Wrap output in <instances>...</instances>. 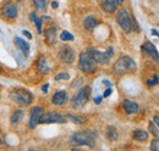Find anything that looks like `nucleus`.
Masks as SVG:
<instances>
[{"instance_id":"f257e3e1","label":"nucleus","mask_w":159,"mask_h":151,"mask_svg":"<svg viewBox=\"0 0 159 151\" xmlns=\"http://www.w3.org/2000/svg\"><path fill=\"white\" fill-rule=\"evenodd\" d=\"M96 139H97V133L91 129L81 131L75 133L70 138V145L72 146H88V148H94L96 146Z\"/></svg>"},{"instance_id":"f03ea898","label":"nucleus","mask_w":159,"mask_h":151,"mask_svg":"<svg viewBox=\"0 0 159 151\" xmlns=\"http://www.w3.org/2000/svg\"><path fill=\"white\" fill-rule=\"evenodd\" d=\"M135 70H136V63L130 56H121L113 66V71L115 75H125Z\"/></svg>"},{"instance_id":"7ed1b4c3","label":"nucleus","mask_w":159,"mask_h":151,"mask_svg":"<svg viewBox=\"0 0 159 151\" xmlns=\"http://www.w3.org/2000/svg\"><path fill=\"white\" fill-rule=\"evenodd\" d=\"M79 67L84 73H93L97 70V62L88 53H81L79 58Z\"/></svg>"},{"instance_id":"20e7f679","label":"nucleus","mask_w":159,"mask_h":151,"mask_svg":"<svg viewBox=\"0 0 159 151\" xmlns=\"http://www.w3.org/2000/svg\"><path fill=\"white\" fill-rule=\"evenodd\" d=\"M89 94H91V88L89 87L81 88L79 92H77V94L71 99V107L72 109H76V110L82 109L87 104V101L89 99Z\"/></svg>"},{"instance_id":"39448f33","label":"nucleus","mask_w":159,"mask_h":151,"mask_svg":"<svg viewBox=\"0 0 159 151\" xmlns=\"http://www.w3.org/2000/svg\"><path fill=\"white\" fill-rule=\"evenodd\" d=\"M10 97L21 106H30L32 100H33V95L31 94L28 90H25V89H16V90H12Z\"/></svg>"},{"instance_id":"423d86ee","label":"nucleus","mask_w":159,"mask_h":151,"mask_svg":"<svg viewBox=\"0 0 159 151\" xmlns=\"http://www.w3.org/2000/svg\"><path fill=\"white\" fill-rule=\"evenodd\" d=\"M116 21H118L119 26L121 27V29L125 33H130L132 31V21H131V17H130L129 12L125 9H121L119 12H118Z\"/></svg>"},{"instance_id":"0eeeda50","label":"nucleus","mask_w":159,"mask_h":151,"mask_svg":"<svg viewBox=\"0 0 159 151\" xmlns=\"http://www.w3.org/2000/svg\"><path fill=\"white\" fill-rule=\"evenodd\" d=\"M44 114V110L40 107V106H36L31 110V114H30V122H28V126L30 128H36L37 124L40 122V118Z\"/></svg>"},{"instance_id":"6e6552de","label":"nucleus","mask_w":159,"mask_h":151,"mask_svg":"<svg viewBox=\"0 0 159 151\" xmlns=\"http://www.w3.org/2000/svg\"><path fill=\"white\" fill-rule=\"evenodd\" d=\"M141 50H142V53H143L144 55L149 56L152 60H154L156 62H159L158 50L156 49V46H154L151 41H146V43H143L142 46H141Z\"/></svg>"},{"instance_id":"1a4fd4ad","label":"nucleus","mask_w":159,"mask_h":151,"mask_svg":"<svg viewBox=\"0 0 159 151\" xmlns=\"http://www.w3.org/2000/svg\"><path fill=\"white\" fill-rule=\"evenodd\" d=\"M66 118L57 112H48L47 114H43L40 118L39 123H65Z\"/></svg>"},{"instance_id":"9d476101","label":"nucleus","mask_w":159,"mask_h":151,"mask_svg":"<svg viewBox=\"0 0 159 151\" xmlns=\"http://www.w3.org/2000/svg\"><path fill=\"white\" fill-rule=\"evenodd\" d=\"M59 58L65 62V63H72L74 62V58H75V51L72 48L65 45L60 49L59 51Z\"/></svg>"},{"instance_id":"9b49d317","label":"nucleus","mask_w":159,"mask_h":151,"mask_svg":"<svg viewBox=\"0 0 159 151\" xmlns=\"http://www.w3.org/2000/svg\"><path fill=\"white\" fill-rule=\"evenodd\" d=\"M1 15L7 19H14L17 17V7L15 4L9 2L1 9Z\"/></svg>"},{"instance_id":"f8f14e48","label":"nucleus","mask_w":159,"mask_h":151,"mask_svg":"<svg viewBox=\"0 0 159 151\" xmlns=\"http://www.w3.org/2000/svg\"><path fill=\"white\" fill-rule=\"evenodd\" d=\"M87 53H88L91 56L96 60V62H97V63L105 65V63H108V62H109V60H110V57L108 56V54H107V53H103V51L96 50V49H89Z\"/></svg>"},{"instance_id":"ddd939ff","label":"nucleus","mask_w":159,"mask_h":151,"mask_svg":"<svg viewBox=\"0 0 159 151\" xmlns=\"http://www.w3.org/2000/svg\"><path fill=\"white\" fill-rule=\"evenodd\" d=\"M119 4H120V0H103L102 1V7H103V10L105 12L113 14L118 9Z\"/></svg>"},{"instance_id":"4468645a","label":"nucleus","mask_w":159,"mask_h":151,"mask_svg":"<svg viewBox=\"0 0 159 151\" xmlns=\"http://www.w3.org/2000/svg\"><path fill=\"white\" fill-rule=\"evenodd\" d=\"M122 107L127 114H132V113H136L139 111V105L135 101L129 100V99H125L122 101Z\"/></svg>"},{"instance_id":"2eb2a0df","label":"nucleus","mask_w":159,"mask_h":151,"mask_svg":"<svg viewBox=\"0 0 159 151\" xmlns=\"http://www.w3.org/2000/svg\"><path fill=\"white\" fill-rule=\"evenodd\" d=\"M66 100H67L66 92L59 90V92H57L55 94L53 95V97H52V104H53V105H57V106H61V105H64V104L66 102Z\"/></svg>"},{"instance_id":"dca6fc26","label":"nucleus","mask_w":159,"mask_h":151,"mask_svg":"<svg viewBox=\"0 0 159 151\" xmlns=\"http://www.w3.org/2000/svg\"><path fill=\"white\" fill-rule=\"evenodd\" d=\"M57 41V28L55 27H49L45 31V43L48 45H53Z\"/></svg>"},{"instance_id":"f3484780","label":"nucleus","mask_w":159,"mask_h":151,"mask_svg":"<svg viewBox=\"0 0 159 151\" xmlns=\"http://www.w3.org/2000/svg\"><path fill=\"white\" fill-rule=\"evenodd\" d=\"M14 41H15L16 46H17L21 51L27 56V55H28V53H30V44H28L26 40H23V39H21V38H19V37L15 38V39H14Z\"/></svg>"},{"instance_id":"a211bd4d","label":"nucleus","mask_w":159,"mask_h":151,"mask_svg":"<svg viewBox=\"0 0 159 151\" xmlns=\"http://www.w3.org/2000/svg\"><path fill=\"white\" fill-rule=\"evenodd\" d=\"M132 139L139 143H144L148 140V133L143 129H137L132 133Z\"/></svg>"},{"instance_id":"6ab92c4d","label":"nucleus","mask_w":159,"mask_h":151,"mask_svg":"<svg viewBox=\"0 0 159 151\" xmlns=\"http://www.w3.org/2000/svg\"><path fill=\"white\" fill-rule=\"evenodd\" d=\"M97 24H98V21L94 19L93 16H88V17H86L84 21H83V27L86 29H88V31H92Z\"/></svg>"},{"instance_id":"aec40b11","label":"nucleus","mask_w":159,"mask_h":151,"mask_svg":"<svg viewBox=\"0 0 159 151\" xmlns=\"http://www.w3.org/2000/svg\"><path fill=\"white\" fill-rule=\"evenodd\" d=\"M37 70L39 73H48L49 72V67H48V62L45 60V57H40L37 63Z\"/></svg>"},{"instance_id":"412c9836","label":"nucleus","mask_w":159,"mask_h":151,"mask_svg":"<svg viewBox=\"0 0 159 151\" xmlns=\"http://www.w3.org/2000/svg\"><path fill=\"white\" fill-rule=\"evenodd\" d=\"M107 138L110 140V141H115L118 139V131L115 127L113 126H109L107 128Z\"/></svg>"},{"instance_id":"4be33fe9","label":"nucleus","mask_w":159,"mask_h":151,"mask_svg":"<svg viewBox=\"0 0 159 151\" xmlns=\"http://www.w3.org/2000/svg\"><path fill=\"white\" fill-rule=\"evenodd\" d=\"M23 116H25V112H23L22 110H17V111H15L14 114L11 116V123H12V124H19L21 121H22Z\"/></svg>"},{"instance_id":"5701e85b","label":"nucleus","mask_w":159,"mask_h":151,"mask_svg":"<svg viewBox=\"0 0 159 151\" xmlns=\"http://www.w3.org/2000/svg\"><path fill=\"white\" fill-rule=\"evenodd\" d=\"M31 19L36 23V27H37V31H38V33L42 34V19H39L34 12H32L31 14Z\"/></svg>"},{"instance_id":"b1692460","label":"nucleus","mask_w":159,"mask_h":151,"mask_svg":"<svg viewBox=\"0 0 159 151\" xmlns=\"http://www.w3.org/2000/svg\"><path fill=\"white\" fill-rule=\"evenodd\" d=\"M33 4H34V7L39 11H44L45 7H47V1L45 0H33Z\"/></svg>"},{"instance_id":"393cba45","label":"nucleus","mask_w":159,"mask_h":151,"mask_svg":"<svg viewBox=\"0 0 159 151\" xmlns=\"http://www.w3.org/2000/svg\"><path fill=\"white\" fill-rule=\"evenodd\" d=\"M60 39L62 41H71V40H74V36L67 31H62L60 33Z\"/></svg>"},{"instance_id":"a878e982","label":"nucleus","mask_w":159,"mask_h":151,"mask_svg":"<svg viewBox=\"0 0 159 151\" xmlns=\"http://www.w3.org/2000/svg\"><path fill=\"white\" fill-rule=\"evenodd\" d=\"M66 118L71 119V121H72L74 123H76V124H82V123L84 122V118H83V117L75 116V114H67V116H66Z\"/></svg>"},{"instance_id":"bb28decb","label":"nucleus","mask_w":159,"mask_h":151,"mask_svg":"<svg viewBox=\"0 0 159 151\" xmlns=\"http://www.w3.org/2000/svg\"><path fill=\"white\" fill-rule=\"evenodd\" d=\"M148 129H149V132L152 133L153 135H156V136H157V135L159 134L158 127L156 126V123H154V122H151V123H149V126H148Z\"/></svg>"},{"instance_id":"cd10ccee","label":"nucleus","mask_w":159,"mask_h":151,"mask_svg":"<svg viewBox=\"0 0 159 151\" xmlns=\"http://www.w3.org/2000/svg\"><path fill=\"white\" fill-rule=\"evenodd\" d=\"M151 150L159 151V138L152 140V143H151Z\"/></svg>"},{"instance_id":"c85d7f7f","label":"nucleus","mask_w":159,"mask_h":151,"mask_svg":"<svg viewBox=\"0 0 159 151\" xmlns=\"http://www.w3.org/2000/svg\"><path fill=\"white\" fill-rule=\"evenodd\" d=\"M70 76L66 72H62V73H59L58 76H55V80H60V79H69Z\"/></svg>"},{"instance_id":"c756f323","label":"nucleus","mask_w":159,"mask_h":151,"mask_svg":"<svg viewBox=\"0 0 159 151\" xmlns=\"http://www.w3.org/2000/svg\"><path fill=\"white\" fill-rule=\"evenodd\" d=\"M157 83H158V76H154V78H153V79H148V80H147V85H148V87L156 85Z\"/></svg>"},{"instance_id":"7c9ffc66","label":"nucleus","mask_w":159,"mask_h":151,"mask_svg":"<svg viewBox=\"0 0 159 151\" xmlns=\"http://www.w3.org/2000/svg\"><path fill=\"white\" fill-rule=\"evenodd\" d=\"M111 92H113V90H111V88H108V89H105V92H104L103 96H104V97H108L109 95L111 94Z\"/></svg>"},{"instance_id":"2f4dec72","label":"nucleus","mask_w":159,"mask_h":151,"mask_svg":"<svg viewBox=\"0 0 159 151\" xmlns=\"http://www.w3.org/2000/svg\"><path fill=\"white\" fill-rule=\"evenodd\" d=\"M113 51H114V50H113V48H111V46H110V48H108V50H107V54H108V56H109V57L113 56V54H114Z\"/></svg>"},{"instance_id":"473e14b6","label":"nucleus","mask_w":159,"mask_h":151,"mask_svg":"<svg viewBox=\"0 0 159 151\" xmlns=\"http://www.w3.org/2000/svg\"><path fill=\"white\" fill-rule=\"evenodd\" d=\"M48 88H49V84L47 83V84H44V85L42 87V92H43V93H47V92H48Z\"/></svg>"},{"instance_id":"72a5a7b5","label":"nucleus","mask_w":159,"mask_h":151,"mask_svg":"<svg viewBox=\"0 0 159 151\" xmlns=\"http://www.w3.org/2000/svg\"><path fill=\"white\" fill-rule=\"evenodd\" d=\"M22 33H23V34H25V36H26V37L28 38V39H32V36H31V33H30V32H28V31H23V32H22Z\"/></svg>"},{"instance_id":"f704fd0d","label":"nucleus","mask_w":159,"mask_h":151,"mask_svg":"<svg viewBox=\"0 0 159 151\" xmlns=\"http://www.w3.org/2000/svg\"><path fill=\"white\" fill-rule=\"evenodd\" d=\"M153 121H154V123H156V124H157V126L159 127V116H154Z\"/></svg>"},{"instance_id":"c9c22d12","label":"nucleus","mask_w":159,"mask_h":151,"mask_svg":"<svg viewBox=\"0 0 159 151\" xmlns=\"http://www.w3.org/2000/svg\"><path fill=\"white\" fill-rule=\"evenodd\" d=\"M94 102H96V104H97V105H99L100 102H102V97H96V99H94Z\"/></svg>"},{"instance_id":"e433bc0d","label":"nucleus","mask_w":159,"mask_h":151,"mask_svg":"<svg viewBox=\"0 0 159 151\" xmlns=\"http://www.w3.org/2000/svg\"><path fill=\"white\" fill-rule=\"evenodd\" d=\"M52 7H53V9H57V7H58V2H57V1H53V2H52Z\"/></svg>"},{"instance_id":"4c0bfd02","label":"nucleus","mask_w":159,"mask_h":151,"mask_svg":"<svg viewBox=\"0 0 159 151\" xmlns=\"http://www.w3.org/2000/svg\"><path fill=\"white\" fill-rule=\"evenodd\" d=\"M103 83H104V84H105V85H108V87H110V85H111V83H110V82H109V80H104V82H103Z\"/></svg>"},{"instance_id":"58836bf2","label":"nucleus","mask_w":159,"mask_h":151,"mask_svg":"<svg viewBox=\"0 0 159 151\" xmlns=\"http://www.w3.org/2000/svg\"><path fill=\"white\" fill-rule=\"evenodd\" d=\"M152 34H153V36H158V32H157L156 29H152Z\"/></svg>"},{"instance_id":"ea45409f","label":"nucleus","mask_w":159,"mask_h":151,"mask_svg":"<svg viewBox=\"0 0 159 151\" xmlns=\"http://www.w3.org/2000/svg\"><path fill=\"white\" fill-rule=\"evenodd\" d=\"M2 144V136H1V133H0V145Z\"/></svg>"},{"instance_id":"a19ab883","label":"nucleus","mask_w":159,"mask_h":151,"mask_svg":"<svg viewBox=\"0 0 159 151\" xmlns=\"http://www.w3.org/2000/svg\"><path fill=\"white\" fill-rule=\"evenodd\" d=\"M0 73H1V68H0Z\"/></svg>"}]
</instances>
